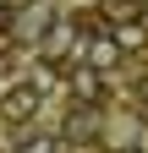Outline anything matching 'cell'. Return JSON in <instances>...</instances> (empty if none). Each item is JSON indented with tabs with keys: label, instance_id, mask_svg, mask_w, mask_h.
I'll use <instances>...</instances> for the list:
<instances>
[{
	"label": "cell",
	"instance_id": "6da1fadb",
	"mask_svg": "<svg viewBox=\"0 0 148 153\" xmlns=\"http://www.w3.org/2000/svg\"><path fill=\"white\" fill-rule=\"evenodd\" d=\"M66 82H71V99H77V104H88V109H93L99 99H104V71L99 66H88V60H77V66H66Z\"/></svg>",
	"mask_w": 148,
	"mask_h": 153
},
{
	"label": "cell",
	"instance_id": "7a4b0ae2",
	"mask_svg": "<svg viewBox=\"0 0 148 153\" xmlns=\"http://www.w3.org/2000/svg\"><path fill=\"white\" fill-rule=\"evenodd\" d=\"M33 109H39V82H16L6 99H0V120L28 126V120H33Z\"/></svg>",
	"mask_w": 148,
	"mask_h": 153
},
{
	"label": "cell",
	"instance_id": "3957f363",
	"mask_svg": "<svg viewBox=\"0 0 148 153\" xmlns=\"http://www.w3.org/2000/svg\"><path fill=\"white\" fill-rule=\"evenodd\" d=\"M88 66H99L104 76L121 66V44H115V33H110V27H104V33H88Z\"/></svg>",
	"mask_w": 148,
	"mask_h": 153
},
{
	"label": "cell",
	"instance_id": "277c9868",
	"mask_svg": "<svg viewBox=\"0 0 148 153\" xmlns=\"http://www.w3.org/2000/svg\"><path fill=\"white\" fill-rule=\"evenodd\" d=\"M110 33H115L121 55H137V49H148V22H143V16H132V22H110Z\"/></svg>",
	"mask_w": 148,
	"mask_h": 153
},
{
	"label": "cell",
	"instance_id": "5b68a950",
	"mask_svg": "<svg viewBox=\"0 0 148 153\" xmlns=\"http://www.w3.org/2000/svg\"><path fill=\"white\" fill-rule=\"evenodd\" d=\"M22 153H61L55 137H22Z\"/></svg>",
	"mask_w": 148,
	"mask_h": 153
},
{
	"label": "cell",
	"instance_id": "8992f818",
	"mask_svg": "<svg viewBox=\"0 0 148 153\" xmlns=\"http://www.w3.org/2000/svg\"><path fill=\"white\" fill-rule=\"evenodd\" d=\"M132 93H137V104H148V71H137V76H132Z\"/></svg>",
	"mask_w": 148,
	"mask_h": 153
},
{
	"label": "cell",
	"instance_id": "52a82bcc",
	"mask_svg": "<svg viewBox=\"0 0 148 153\" xmlns=\"http://www.w3.org/2000/svg\"><path fill=\"white\" fill-rule=\"evenodd\" d=\"M11 22H16V11L6 6V0H0V44H6V27H11Z\"/></svg>",
	"mask_w": 148,
	"mask_h": 153
},
{
	"label": "cell",
	"instance_id": "ba28073f",
	"mask_svg": "<svg viewBox=\"0 0 148 153\" xmlns=\"http://www.w3.org/2000/svg\"><path fill=\"white\" fill-rule=\"evenodd\" d=\"M6 71H11V49L0 44V76H6Z\"/></svg>",
	"mask_w": 148,
	"mask_h": 153
},
{
	"label": "cell",
	"instance_id": "9c48e42d",
	"mask_svg": "<svg viewBox=\"0 0 148 153\" xmlns=\"http://www.w3.org/2000/svg\"><path fill=\"white\" fill-rule=\"evenodd\" d=\"M121 153H137V148H121Z\"/></svg>",
	"mask_w": 148,
	"mask_h": 153
}]
</instances>
